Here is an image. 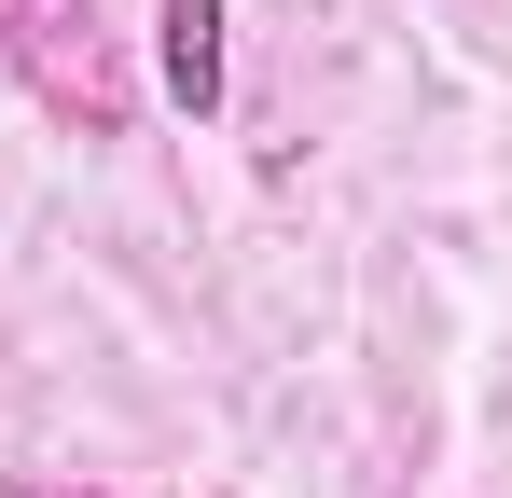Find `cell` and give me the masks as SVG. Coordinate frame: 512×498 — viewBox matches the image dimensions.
Instances as JSON below:
<instances>
[{
  "instance_id": "cell-1",
  "label": "cell",
  "mask_w": 512,
  "mask_h": 498,
  "mask_svg": "<svg viewBox=\"0 0 512 498\" xmlns=\"http://www.w3.org/2000/svg\"><path fill=\"white\" fill-rule=\"evenodd\" d=\"M0 56H14V83H28L70 139H125L139 83H125V56H111L97 0H0Z\"/></svg>"
},
{
  "instance_id": "cell-2",
  "label": "cell",
  "mask_w": 512,
  "mask_h": 498,
  "mask_svg": "<svg viewBox=\"0 0 512 498\" xmlns=\"http://www.w3.org/2000/svg\"><path fill=\"white\" fill-rule=\"evenodd\" d=\"M153 56L180 111H222V0H153Z\"/></svg>"
}]
</instances>
